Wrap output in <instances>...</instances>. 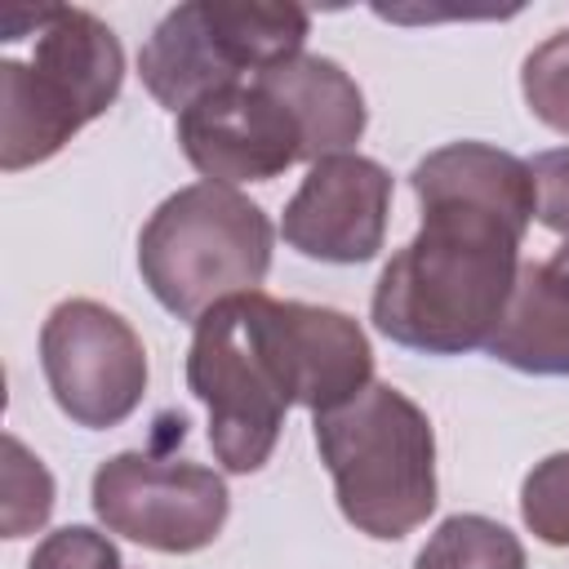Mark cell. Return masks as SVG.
Wrapping results in <instances>:
<instances>
[{"label":"cell","instance_id":"obj_15","mask_svg":"<svg viewBox=\"0 0 569 569\" xmlns=\"http://www.w3.org/2000/svg\"><path fill=\"white\" fill-rule=\"evenodd\" d=\"M520 93L538 124L569 138V27L551 31L520 62Z\"/></svg>","mask_w":569,"mask_h":569},{"label":"cell","instance_id":"obj_12","mask_svg":"<svg viewBox=\"0 0 569 569\" xmlns=\"http://www.w3.org/2000/svg\"><path fill=\"white\" fill-rule=\"evenodd\" d=\"M298 120L302 129V160L316 164L325 156H342L360 142L369 124V107L360 84L342 71V62L325 53H298L258 76Z\"/></svg>","mask_w":569,"mask_h":569},{"label":"cell","instance_id":"obj_13","mask_svg":"<svg viewBox=\"0 0 569 569\" xmlns=\"http://www.w3.org/2000/svg\"><path fill=\"white\" fill-rule=\"evenodd\" d=\"M413 569H529L525 542L493 516L458 511L445 516L422 551L413 556Z\"/></svg>","mask_w":569,"mask_h":569},{"label":"cell","instance_id":"obj_3","mask_svg":"<svg viewBox=\"0 0 569 569\" xmlns=\"http://www.w3.org/2000/svg\"><path fill=\"white\" fill-rule=\"evenodd\" d=\"M320 462L333 480L342 520L373 538L400 542L440 502L436 431L418 400L391 382H369L347 405L311 418Z\"/></svg>","mask_w":569,"mask_h":569},{"label":"cell","instance_id":"obj_1","mask_svg":"<svg viewBox=\"0 0 569 569\" xmlns=\"http://www.w3.org/2000/svg\"><path fill=\"white\" fill-rule=\"evenodd\" d=\"M409 187L422 222L400 244L369 298L373 329L418 356H467L489 347L520 271L533 222L529 160L493 142H445L427 151Z\"/></svg>","mask_w":569,"mask_h":569},{"label":"cell","instance_id":"obj_18","mask_svg":"<svg viewBox=\"0 0 569 569\" xmlns=\"http://www.w3.org/2000/svg\"><path fill=\"white\" fill-rule=\"evenodd\" d=\"M529 169H533V196H538L533 218L551 236L569 240V147H556V151L533 156Z\"/></svg>","mask_w":569,"mask_h":569},{"label":"cell","instance_id":"obj_11","mask_svg":"<svg viewBox=\"0 0 569 569\" xmlns=\"http://www.w3.org/2000/svg\"><path fill=\"white\" fill-rule=\"evenodd\" d=\"M485 351L516 373L569 378V240L542 262H520L511 302Z\"/></svg>","mask_w":569,"mask_h":569},{"label":"cell","instance_id":"obj_14","mask_svg":"<svg viewBox=\"0 0 569 569\" xmlns=\"http://www.w3.org/2000/svg\"><path fill=\"white\" fill-rule=\"evenodd\" d=\"M0 533L4 538H27L44 529L53 511V476L49 467L13 436L4 431V467H0Z\"/></svg>","mask_w":569,"mask_h":569},{"label":"cell","instance_id":"obj_6","mask_svg":"<svg viewBox=\"0 0 569 569\" xmlns=\"http://www.w3.org/2000/svg\"><path fill=\"white\" fill-rule=\"evenodd\" d=\"M311 31L307 9L262 0H187L173 4L138 53L142 89L164 111H187L196 98L253 80L302 53Z\"/></svg>","mask_w":569,"mask_h":569},{"label":"cell","instance_id":"obj_10","mask_svg":"<svg viewBox=\"0 0 569 569\" xmlns=\"http://www.w3.org/2000/svg\"><path fill=\"white\" fill-rule=\"evenodd\" d=\"M391 218V173L360 156H325L284 204L280 236L293 253L329 267H360L382 253Z\"/></svg>","mask_w":569,"mask_h":569},{"label":"cell","instance_id":"obj_5","mask_svg":"<svg viewBox=\"0 0 569 569\" xmlns=\"http://www.w3.org/2000/svg\"><path fill=\"white\" fill-rule=\"evenodd\" d=\"M271 253L276 227L267 209L218 182L178 187L138 231L142 284L187 325L227 298L258 293L271 271Z\"/></svg>","mask_w":569,"mask_h":569},{"label":"cell","instance_id":"obj_17","mask_svg":"<svg viewBox=\"0 0 569 569\" xmlns=\"http://www.w3.org/2000/svg\"><path fill=\"white\" fill-rule=\"evenodd\" d=\"M27 569H124V560L111 533L93 525H62L36 542Z\"/></svg>","mask_w":569,"mask_h":569},{"label":"cell","instance_id":"obj_2","mask_svg":"<svg viewBox=\"0 0 569 569\" xmlns=\"http://www.w3.org/2000/svg\"><path fill=\"white\" fill-rule=\"evenodd\" d=\"M187 387L209 413V449L222 471H262L302 396L293 298L258 289L204 311L187 347Z\"/></svg>","mask_w":569,"mask_h":569},{"label":"cell","instance_id":"obj_7","mask_svg":"<svg viewBox=\"0 0 569 569\" xmlns=\"http://www.w3.org/2000/svg\"><path fill=\"white\" fill-rule=\"evenodd\" d=\"M89 502L107 533L160 556H191L213 547L231 516L227 480L213 467L142 449H124L98 462Z\"/></svg>","mask_w":569,"mask_h":569},{"label":"cell","instance_id":"obj_4","mask_svg":"<svg viewBox=\"0 0 569 569\" xmlns=\"http://www.w3.org/2000/svg\"><path fill=\"white\" fill-rule=\"evenodd\" d=\"M124 84L120 36L89 9H36L31 62L0 58V169L53 160L84 124L107 116Z\"/></svg>","mask_w":569,"mask_h":569},{"label":"cell","instance_id":"obj_8","mask_svg":"<svg viewBox=\"0 0 569 569\" xmlns=\"http://www.w3.org/2000/svg\"><path fill=\"white\" fill-rule=\"evenodd\" d=\"M40 373L53 405L84 431H107L133 418L151 378L133 325L93 298H67L44 316Z\"/></svg>","mask_w":569,"mask_h":569},{"label":"cell","instance_id":"obj_9","mask_svg":"<svg viewBox=\"0 0 569 569\" xmlns=\"http://www.w3.org/2000/svg\"><path fill=\"white\" fill-rule=\"evenodd\" d=\"M173 138L200 182L218 187L271 182L302 160V129L293 111L258 76L196 98L178 111Z\"/></svg>","mask_w":569,"mask_h":569},{"label":"cell","instance_id":"obj_16","mask_svg":"<svg viewBox=\"0 0 569 569\" xmlns=\"http://www.w3.org/2000/svg\"><path fill=\"white\" fill-rule=\"evenodd\" d=\"M520 520L547 547H569V449L547 453L520 480Z\"/></svg>","mask_w":569,"mask_h":569}]
</instances>
